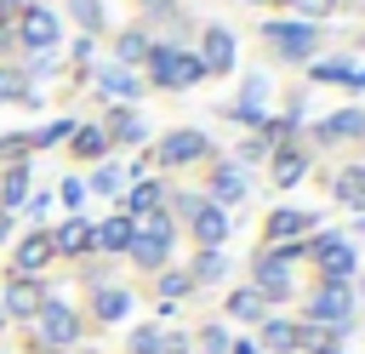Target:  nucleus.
Instances as JSON below:
<instances>
[{
    "label": "nucleus",
    "mask_w": 365,
    "mask_h": 354,
    "mask_svg": "<svg viewBox=\"0 0 365 354\" xmlns=\"http://www.w3.org/2000/svg\"><path fill=\"white\" fill-rule=\"evenodd\" d=\"M262 40H268L279 57L302 63V57L314 51V40H319V34H314V23H274V17H268V23H262Z\"/></svg>",
    "instance_id": "f257e3e1"
},
{
    "label": "nucleus",
    "mask_w": 365,
    "mask_h": 354,
    "mask_svg": "<svg viewBox=\"0 0 365 354\" xmlns=\"http://www.w3.org/2000/svg\"><path fill=\"white\" fill-rule=\"evenodd\" d=\"M34 325H40V343H46V348H68V343L80 337V320H74L68 303H40Z\"/></svg>",
    "instance_id": "f03ea898"
},
{
    "label": "nucleus",
    "mask_w": 365,
    "mask_h": 354,
    "mask_svg": "<svg viewBox=\"0 0 365 354\" xmlns=\"http://www.w3.org/2000/svg\"><path fill=\"white\" fill-rule=\"evenodd\" d=\"M314 263H319V274L331 285H348V274H354V251H348L342 234H319L314 240Z\"/></svg>",
    "instance_id": "7ed1b4c3"
},
{
    "label": "nucleus",
    "mask_w": 365,
    "mask_h": 354,
    "mask_svg": "<svg viewBox=\"0 0 365 354\" xmlns=\"http://www.w3.org/2000/svg\"><path fill=\"white\" fill-rule=\"evenodd\" d=\"M348 308H354L348 285H331V280H325V285L308 297V314H314V320H325L331 331H348Z\"/></svg>",
    "instance_id": "20e7f679"
},
{
    "label": "nucleus",
    "mask_w": 365,
    "mask_h": 354,
    "mask_svg": "<svg viewBox=\"0 0 365 354\" xmlns=\"http://www.w3.org/2000/svg\"><path fill=\"white\" fill-rule=\"evenodd\" d=\"M40 303H46V291H40L34 280H23V274H17V280L6 285V314H11V320H34V314H40Z\"/></svg>",
    "instance_id": "39448f33"
},
{
    "label": "nucleus",
    "mask_w": 365,
    "mask_h": 354,
    "mask_svg": "<svg viewBox=\"0 0 365 354\" xmlns=\"http://www.w3.org/2000/svg\"><path fill=\"white\" fill-rule=\"evenodd\" d=\"M23 40H29L34 51H51V46H57V17H51L46 6H29V11H23Z\"/></svg>",
    "instance_id": "423d86ee"
},
{
    "label": "nucleus",
    "mask_w": 365,
    "mask_h": 354,
    "mask_svg": "<svg viewBox=\"0 0 365 354\" xmlns=\"http://www.w3.org/2000/svg\"><path fill=\"white\" fill-rule=\"evenodd\" d=\"M188 223H194V234H200V246H205V251H217V246L228 240V211H222V206H200Z\"/></svg>",
    "instance_id": "0eeeda50"
},
{
    "label": "nucleus",
    "mask_w": 365,
    "mask_h": 354,
    "mask_svg": "<svg viewBox=\"0 0 365 354\" xmlns=\"http://www.w3.org/2000/svg\"><path fill=\"white\" fill-rule=\"evenodd\" d=\"M359 131H365V108H342L314 126V143H336V137H359Z\"/></svg>",
    "instance_id": "6e6552de"
},
{
    "label": "nucleus",
    "mask_w": 365,
    "mask_h": 354,
    "mask_svg": "<svg viewBox=\"0 0 365 354\" xmlns=\"http://www.w3.org/2000/svg\"><path fill=\"white\" fill-rule=\"evenodd\" d=\"M200 154H205V137H200L194 126H188V131H171V137L160 143V160H171V166H177V160H200Z\"/></svg>",
    "instance_id": "1a4fd4ad"
},
{
    "label": "nucleus",
    "mask_w": 365,
    "mask_h": 354,
    "mask_svg": "<svg viewBox=\"0 0 365 354\" xmlns=\"http://www.w3.org/2000/svg\"><path fill=\"white\" fill-rule=\"evenodd\" d=\"M302 228H314L308 211H291V206L285 211H268V240L274 246H291V234H302Z\"/></svg>",
    "instance_id": "9d476101"
},
{
    "label": "nucleus",
    "mask_w": 365,
    "mask_h": 354,
    "mask_svg": "<svg viewBox=\"0 0 365 354\" xmlns=\"http://www.w3.org/2000/svg\"><path fill=\"white\" fill-rule=\"evenodd\" d=\"M131 234H137V223H131V217H108L103 228H91V246H103V251H125V246H131Z\"/></svg>",
    "instance_id": "9b49d317"
},
{
    "label": "nucleus",
    "mask_w": 365,
    "mask_h": 354,
    "mask_svg": "<svg viewBox=\"0 0 365 354\" xmlns=\"http://www.w3.org/2000/svg\"><path fill=\"white\" fill-rule=\"evenodd\" d=\"M165 246H171V240H154V234H131L125 257H131L137 268H160V263H165Z\"/></svg>",
    "instance_id": "f8f14e48"
},
{
    "label": "nucleus",
    "mask_w": 365,
    "mask_h": 354,
    "mask_svg": "<svg viewBox=\"0 0 365 354\" xmlns=\"http://www.w3.org/2000/svg\"><path fill=\"white\" fill-rule=\"evenodd\" d=\"M205 69H234V34H222V29H205V57H200Z\"/></svg>",
    "instance_id": "ddd939ff"
},
{
    "label": "nucleus",
    "mask_w": 365,
    "mask_h": 354,
    "mask_svg": "<svg viewBox=\"0 0 365 354\" xmlns=\"http://www.w3.org/2000/svg\"><path fill=\"white\" fill-rule=\"evenodd\" d=\"M46 263H51V240H46V234H29V240L17 246V268H23V280H29L34 268H46Z\"/></svg>",
    "instance_id": "4468645a"
},
{
    "label": "nucleus",
    "mask_w": 365,
    "mask_h": 354,
    "mask_svg": "<svg viewBox=\"0 0 365 354\" xmlns=\"http://www.w3.org/2000/svg\"><path fill=\"white\" fill-rule=\"evenodd\" d=\"M262 343H268L274 354H291V348H302V331H297L291 320H262Z\"/></svg>",
    "instance_id": "2eb2a0df"
},
{
    "label": "nucleus",
    "mask_w": 365,
    "mask_h": 354,
    "mask_svg": "<svg viewBox=\"0 0 365 354\" xmlns=\"http://www.w3.org/2000/svg\"><path fill=\"white\" fill-rule=\"evenodd\" d=\"M211 194H217L222 206H234V200L245 194V171H240V166H217V177H211Z\"/></svg>",
    "instance_id": "dca6fc26"
},
{
    "label": "nucleus",
    "mask_w": 365,
    "mask_h": 354,
    "mask_svg": "<svg viewBox=\"0 0 365 354\" xmlns=\"http://www.w3.org/2000/svg\"><path fill=\"white\" fill-rule=\"evenodd\" d=\"M148 74L160 86H177V46H148Z\"/></svg>",
    "instance_id": "f3484780"
},
{
    "label": "nucleus",
    "mask_w": 365,
    "mask_h": 354,
    "mask_svg": "<svg viewBox=\"0 0 365 354\" xmlns=\"http://www.w3.org/2000/svg\"><path fill=\"white\" fill-rule=\"evenodd\" d=\"M23 194H29V171H23V160H11L6 166V183H0V211L6 206H23Z\"/></svg>",
    "instance_id": "a211bd4d"
},
{
    "label": "nucleus",
    "mask_w": 365,
    "mask_h": 354,
    "mask_svg": "<svg viewBox=\"0 0 365 354\" xmlns=\"http://www.w3.org/2000/svg\"><path fill=\"white\" fill-rule=\"evenodd\" d=\"M74 154H86V160L108 154V131L103 126H74Z\"/></svg>",
    "instance_id": "6ab92c4d"
},
{
    "label": "nucleus",
    "mask_w": 365,
    "mask_h": 354,
    "mask_svg": "<svg viewBox=\"0 0 365 354\" xmlns=\"http://www.w3.org/2000/svg\"><path fill=\"white\" fill-rule=\"evenodd\" d=\"M86 246H91V228H86L80 217H74V223H63V228L51 234V251H86Z\"/></svg>",
    "instance_id": "aec40b11"
},
{
    "label": "nucleus",
    "mask_w": 365,
    "mask_h": 354,
    "mask_svg": "<svg viewBox=\"0 0 365 354\" xmlns=\"http://www.w3.org/2000/svg\"><path fill=\"white\" fill-rule=\"evenodd\" d=\"M91 80H97L103 91H114V97H137V80H131L125 69H91Z\"/></svg>",
    "instance_id": "412c9836"
},
{
    "label": "nucleus",
    "mask_w": 365,
    "mask_h": 354,
    "mask_svg": "<svg viewBox=\"0 0 365 354\" xmlns=\"http://www.w3.org/2000/svg\"><path fill=\"white\" fill-rule=\"evenodd\" d=\"M336 200L342 206H365V166H354V171L336 177Z\"/></svg>",
    "instance_id": "4be33fe9"
},
{
    "label": "nucleus",
    "mask_w": 365,
    "mask_h": 354,
    "mask_svg": "<svg viewBox=\"0 0 365 354\" xmlns=\"http://www.w3.org/2000/svg\"><path fill=\"white\" fill-rule=\"evenodd\" d=\"M0 103H40V97L29 91V80H23V74H11V69H0Z\"/></svg>",
    "instance_id": "5701e85b"
},
{
    "label": "nucleus",
    "mask_w": 365,
    "mask_h": 354,
    "mask_svg": "<svg viewBox=\"0 0 365 354\" xmlns=\"http://www.w3.org/2000/svg\"><path fill=\"white\" fill-rule=\"evenodd\" d=\"M154 200H160V183H137V188L125 194V217H143V211H154Z\"/></svg>",
    "instance_id": "b1692460"
},
{
    "label": "nucleus",
    "mask_w": 365,
    "mask_h": 354,
    "mask_svg": "<svg viewBox=\"0 0 365 354\" xmlns=\"http://www.w3.org/2000/svg\"><path fill=\"white\" fill-rule=\"evenodd\" d=\"M302 171H308V160H302V154H279V160H274V183H279V188H291Z\"/></svg>",
    "instance_id": "393cba45"
},
{
    "label": "nucleus",
    "mask_w": 365,
    "mask_h": 354,
    "mask_svg": "<svg viewBox=\"0 0 365 354\" xmlns=\"http://www.w3.org/2000/svg\"><path fill=\"white\" fill-rule=\"evenodd\" d=\"M91 308H97V320H120V314L131 308V297H125V291H97Z\"/></svg>",
    "instance_id": "a878e982"
},
{
    "label": "nucleus",
    "mask_w": 365,
    "mask_h": 354,
    "mask_svg": "<svg viewBox=\"0 0 365 354\" xmlns=\"http://www.w3.org/2000/svg\"><path fill=\"white\" fill-rule=\"evenodd\" d=\"M228 314H234V320H257V314H262V291H234V297H228Z\"/></svg>",
    "instance_id": "bb28decb"
},
{
    "label": "nucleus",
    "mask_w": 365,
    "mask_h": 354,
    "mask_svg": "<svg viewBox=\"0 0 365 354\" xmlns=\"http://www.w3.org/2000/svg\"><path fill=\"white\" fill-rule=\"evenodd\" d=\"M108 131H114L120 143H143V120H137V114H114V120H108Z\"/></svg>",
    "instance_id": "cd10ccee"
},
{
    "label": "nucleus",
    "mask_w": 365,
    "mask_h": 354,
    "mask_svg": "<svg viewBox=\"0 0 365 354\" xmlns=\"http://www.w3.org/2000/svg\"><path fill=\"white\" fill-rule=\"evenodd\" d=\"M120 57H125V63H143V57H148V34H137V29L120 34Z\"/></svg>",
    "instance_id": "c85d7f7f"
},
{
    "label": "nucleus",
    "mask_w": 365,
    "mask_h": 354,
    "mask_svg": "<svg viewBox=\"0 0 365 354\" xmlns=\"http://www.w3.org/2000/svg\"><path fill=\"white\" fill-rule=\"evenodd\" d=\"M194 280H222V251H200L194 257Z\"/></svg>",
    "instance_id": "c756f323"
},
{
    "label": "nucleus",
    "mask_w": 365,
    "mask_h": 354,
    "mask_svg": "<svg viewBox=\"0 0 365 354\" xmlns=\"http://www.w3.org/2000/svg\"><path fill=\"white\" fill-rule=\"evenodd\" d=\"M131 354H160V331L154 325H137L131 331Z\"/></svg>",
    "instance_id": "7c9ffc66"
},
{
    "label": "nucleus",
    "mask_w": 365,
    "mask_h": 354,
    "mask_svg": "<svg viewBox=\"0 0 365 354\" xmlns=\"http://www.w3.org/2000/svg\"><path fill=\"white\" fill-rule=\"evenodd\" d=\"M68 6H74V17H80L86 29H97V23H103V0H68Z\"/></svg>",
    "instance_id": "2f4dec72"
},
{
    "label": "nucleus",
    "mask_w": 365,
    "mask_h": 354,
    "mask_svg": "<svg viewBox=\"0 0 365 354\" xmlns=\"http://www.w3.org/2000/svg\"><path fill=\"white\" fill-rule=\"evenodd\" d=\"M200 348H205V354H228V331H222V325H205Z\"/></svg>",
    "instance_id": "473e14b6"
},
{
    "label": "nucleus",
    "mask_w": 365,
    "mask_h": 354,
    "mask_svg": "<svg viewBox=\"0 0 365 354\" xmlns=\"http://www.w3.org/2000/svg\"><path fill=\"white\" fill-rule=\"evenodd\" d=\"M308 74H314V80H348V63H314Z\"/></svg>",
    "instance_id": "72a5a7b5"
},
{
    "label": "nucleus",
    "mask_w": 365,
    "mask_h": 354,
    "mask_svg": "<svg viewBox=\"0 0 365 354\" xmlns=\"http://www.w3.org/2000/svg\"><path fill=\"white\" fill-rule=\"evenodd\" d=\"M91 188H97V194H114V188H120V171H114V166H103V171L91 177Z\"/></svg>",
    "instance_id": "f704fd0d"
},
{
    "label": "nucleus",
    "mask_w": 365,
    "mask_h": 354,
    "mask_svg": "<svg viewBox=\"0 0 365 354\" xmlns=\"http://www.w3.org/2000/svg\"><path fill=\"white\" fill-rule=\"evenodd\" d=\"M291 6H297V11H302V17H325V11H331V6H336V0H291Z\"/></svg>",
    "instance_id": "c9c22d12"
},
{
    "label": "nucleus",
    "mask_w": 365,
    "mask_h": 354,
    "mask_svg": "<svg viewBox=\"0 0 365 354\" xmlns=\"http://www.w3.org/2000/svg\"><path fill=\"white\" fill-rule=\"evenodd\" d=\"M160 291H165V297H177V291H188V274H160Z\"/></svg>",
    "instance_id": "e433bc0d"
},
{
    "label": "nucleus",
    "mask_w": 365,
    "mask_h": 354,
    "mask_svg": "<svg viewBox=\"0 0 365 354\" xmlns=\"http://www.w3.org/2000/svg\"><path fill=\"white\" fill-rule=\"evenodd\" d=\"M63 200H68V206H80V200H86V183H80V177H68V183H63Z\"/></svg>",
    "instance_id": "4c0bfd02"
},
{
    "label": "nucleus",
    "mask_w": 365,
    "mask_h": 354,
    "mask_svg": "<svg viewBox=\"0 0 365 354\" xmlns=\"http://www.w3.org/2000/svg\"><path fill=\"white\" fill-rule=\"evenodd\" d=\"M160 354H188V337H160Z\"/></svg>",
    "instance_id": "58836bf2"
},
{
    "label": "nucleus",
    "mask_w": 365,
    "mask_h": 354,
    "mask_svg": "<svg viewBox=\"0 0 365 354\" xmlns=\"http://www.w3.org/2000/svg\"><path fill=\"white\" fill-rule=\"evenodd\" d=\"M6 240H11V217L0 211V246H6Z\"/></svg>",
    "instance_id": "ea45409f"
},
{
    "label": "nucleus",
    "mask_w": 365,
    "mask_h": 354,
    "mask_svg": "<svg viewBox=\"0 0 365 354\" xmlns=\"http://www.w3.org/2000/svg\"><path fill=\"white\" fill-rule=\"evenodd\" d=\"M314 354H342V348H325V343H319V348H314Z\"/></svg>",
    "instance_id": "a19ab883"
},
{
    "label": "nucleus",
    "mask_w": 365,
    "mask_h": 354,
    "mask_svg": "<svg viewBox=\"0 0 365 354\" xmlns=\"http://www.w3.org/2000/svg\"><path fill=\"white\" fill-rule=\"evenodd\" d=\"M0 6H6V0H0Z\"/></svg>",
    "instance_id": "79ce46f5"
}]
</instances>
